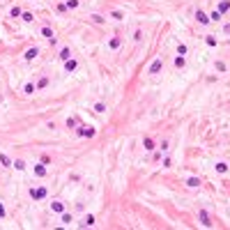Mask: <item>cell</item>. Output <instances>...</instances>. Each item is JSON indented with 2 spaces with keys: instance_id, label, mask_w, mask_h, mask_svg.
<instances>
[{
  "instance_id": "6da1fadb",
  "label": "cell",
  "mask_w": 230,
  "mask_h": 230,
  "mask_svg": "<svg viewBox=\"0 0 230 230\" xmlns=\"http://www.w3.org/2000/svg\"><path fill=\"white\" fill-rule=\"evenodd\" d=\"M94 134H97V129L90 127V124H85V127H78V129H76V136H81V138H92Z\"/></svg>"
},
{
  "instance_id": "7a4b0ae2",
  "label": "cell",
  "mask_w": 230,
  "mask_h": 230,
  "mask_svg": "<svg viewBox=\"0 0 230 230\" xmlns=\"http://www.w3.org/2000/svg\"><path fill=\"white\" fill-rule=\"evenodd\" d=\"M46 193H49V191H46V186L30 189V198H32V200H44V198H46Z\"/></svg>"
},
{
  "instance_id": "3957f363",
  "label": "cell",
  "mask_w": 230,
  "mask_h": 230,
  "mask_svg": "<svg viewBox=\"0 0 230 230\" xmlns=\"http://www.w3.org/2000/svg\"><path fill=\"white\" fill-rule=\"evenodd\" d=\"M161 67H163V60H161V58H157V60L150 64V69H147V74H159V72H161Z\"/></svg>"
},
{
  "instance_id": "277c9868",
  "label": "cell",
  "mask_w": 230,
  "mask_h": 230,
  "mask_svg": "<svg viewBox=\"0 0 230 230\" xmlns=\"http://www.w3.org/2000/svg\"><path fill=\"white\" fill-rule=\"evenodd\" d=\"M196 21H198V23H203V26H207V23H209V16L205 14L203 9H198V12H196Z\"/></svg>"
},
{
  "instance_id": "5b68a950",
  "label": "cell",
  "mask_w": 230,
  "mask_h": 230,
  "mask_svg": "<svg viewBox=\"0 0 230 230\" xmlns=\"http://www.w3.org/2000/svg\"><path fill=\"white\" fill-rule=\"evenodd\" d=\"M46 173H49L46 166H42V163H37V166H35V177H46Z\"/></svg>"
},
{
  "instance_id": "8992f818",
  "label": "cell",
  "mask_w": 230,
  "mask_h": 230,
  "mask_svg": "<svg viewBox=\"0 0 230 230\" xmlns=\"http://www.w3.org/2000/svg\"><path fill=\"white\" fill-rule=\"evenodd\" d=\"M51 209L55 212V214H62V212H64V205L60 203V200H55V203H51Z\"/></svg>"
},
{
  "instance_id": "52a82bcc",
  "label": "cell",
  "mask_w": 230,
  "mask_h": 230,
  "mask_svg": "<svg viewBox=\"0 0 230 230\" xmlns=\"http://www.w3.org/2000/svg\"><path fill=\"white\" fill-rule=\"evenodd\" d=\"M37 55H39V49H28V51H26V55H23V58H26V60H35Z\"/></svg>"
},
{
  "instance_id": "ba28073f",
  "label": "cell",
  "mask_w": 230,
  "mask_h": 230,
  "mask_svg": "<svg viewBox=\"0 0 230 230\" xmlns=\"http://www.w3.org/2000/svg\"><path fill=\"white\" fill-rule=\"evenodd\" d=\"M228 9H230V0H223V2H219V7H216V12H219V14H226Z\"/></svg>"
},
{
  "instance_id": "9c48e42d",
  "label": "cell",
  "mask_w": 230,
  "mask_h": 230,
  "mask_svg": "<svg viewBox=\"0 0 230 230\" xmlns=\"http://www.w3.org/2000/svg\"><path fill=\"white\" fill-rule=\"evenodd\" d=\"M76 67H78V62H76V60H72V58H69V60L64 62V72H74Z\"/></svg>"
},
{
  "instance_id": "30bf717a",
  "label": "cell",
  "mask_w": 230,
  "mask_h": 230,
  "mask_svg": "<svg viewBox=\"0 0 230 230\" xmlns=\"http://www.w3.org/2000/svg\"><path fill=\"white\" fill-rule=\"evenodd\" d=\"M186 186H189V189H198V186H200V180H198V177H189V180H186Z\"/></svg>"
},
{
  "instance_id": "8fae6325",
  "label": "cell",
  "mask_w": 230,
  "mask_h": 230,
  "mask_svg": "<svg viewBox=\"0 0 230 230\" xmlns=\"http://www.w3.org/2000/svg\"><path fill=\"white\" fill-rule=\"evenodd\" d=\"M12 168H16V170H26V161H23V159H16V161H12Z\"/></svg>"
},
{
  "instance_id": "7c38bea8",
  "label": "cell",
  "mask_w": 230,
  "mask_h": 230,
  "mask_svg": "<svg viewBox=\"0 0 230 230\" xmlns=\"http://www.w3.org/2000/svg\"><path fill=\"white\" fill-rule=\"evenodd\" d=\"M58 58H60L62 62H67L69 58H72V51H69V49H62V51H60V55H58Z\"/></svg>"
},
{
  "instance_id": "4fadbf2b",
  "label": "cell",
  "mask_w": 230,
  "mask_h": 230,
  "mask_svg": "<svg viewBox=\"0 0 230 230\" xmlns=\"http://www.w3.org/2000/svg\"><path fill=\"white\" fill-rule=\"evenodd\" d=\"M184 64H186V58H184V55H177V58H175V67H177V69H182Z\"/></svg>"
},
{
  "instance_id": "5bb4252c",
  "label": "cell",
  "mask_w": 230,
  "mask_h": 230,
  "mask_svg": "<svg viewBox=\"0 0 230 230\" xmlns=\"http://www.w3.org/2000/svg\"><path fill=\"white\" fill-rule=\"evenodd\" d=\"M108 49H120V37H113V39H110V42H108Z\"/></svg>"
},
{
  "instance_id": "9a60e30c",
  "label": "cell",
  "mask_w": 230,
  "mask_h": 230,
  "mask_svg": "<svg viewBox=\"0 0 230 230\" xmlns=\"http://www.w3.org/2000/svg\"><path fill=\"white\" fill-rule=\"evenodd\" d=\"M0 163H2V166H7V168H12V159H9L7 154H0Z\"/></svg>"
},
{
  "instance_id": "2e32d148",
  "label": "cell",
  "mask_w": 230,
  "mask_h": 230,
  "mask_svg": "<svg viewBox=\"0 0 230 230\" xmlns=\"http://www.w3.org/2000/svg\"><path fill=\"white\" fill-rule=\"evenodd\" d=\"M83 226H85V228H90V226H94V216H92V214H87L85 219H83Z\"/></svg>"
},
{
  "instance_id": "e0dca14e",
  "label": "cell",
  "mask_w": 230,
  "mask_h": 230,
  "mask_svg": "<svg viewBox=\"0 0 230 230\" xmlns=\"http://www.w3.org/2000/svg\"><path fill=\"white\" fill-rule=\"evenodd\" d=\"M143 145H145V150H154V140H152V138H145Z\"/></svg>"
},
{
  "instance_id": "ac0fdd59",
  "label": "cell",
  "mask_w": 230,
  "mask_h": 230,
  "mask_svg": "<svg viewBox=\"0 0 230 230\" xmlns=\"http://www.w3.org/2000/svg\"><path fill=\"white\" fill-rule=\"evenodd\" d=\"M216 173H228V163H216Z\"/></svg>"
},
{
  "instance_id": "d6986e66",
  "label": "cell",
  "mask_w": 230,
  "mask_h": 230,
  "mask_svg": "<svg viewBox=\"0 0 230 230\" xmlns=\"http://www.w3.org/2000/svg\"><path fill=\"white\" fill-rule=\"evenodd\" d=\"M46 85H49V78L44 76V78H39V83H37V90H44Z\"/></svg>"
},
{
  "instance_id": "ffe728a7",
  "label": "cell",
  "mask_w": 230,
  "mask_h": 230,
  "mask_svg": "<svg viewBox=\"0 0 230 230\" xmlns=\"http://www.w3.org/2000/svg\"><path fill=\"white\" fill-rule=\"evenodd\" d=\"M186 53H189L186 44H180V46H177V55H186Z\"/></svg>"
},
{
  "instance_id": "44dd1931",
  "label": "cell",
  "mask_w": 230,
  "mask_h": 230,
  "mask_svg": "<svg viewBox=\"0 0 230 230\" xmlns=\"http://www.w3.org/2000/svg\"><path fill=\"white\" fill-rule=\"evenodd\" d=\"M67 127L72 129V127H78V117H69L67 120Z\"/></svg>"
},
{
  "instance_id": "7402d4cb",
  "label": "cell",
  "mask_w": 230,
  "mask_h": 230,
  "mask_svg": "<svg viewBox=\"0 0 230 230\" xmlns=\"http://www.w3.org/2000/svg\"><path fill=\"white\" fill-rule=\"evenodd\" d=\"M42 35L49 37V39H53V30H51V28H42Z\"/></svg>"
},
{
  "instance_id": "603a6c76",
  "label": "cell",
  "mask_w": 230,
  "mask_h": 230,
  "mask_svg": "<svg viewBox=\"0 0 230 230\" xmlns=\"http://www.w3.org/2000/svg\"><path fill=\"white\" fill-rule=\"evenodd\" d=\"M94 110H97V113H106V106L99 101V104H94Z\"/></svg>"
},
{
  "instance_id": "cb8c5ba5",
  "label": "cell",
  "mask_w": 230,
  "mask_h": 230,
  "mask_svg": "<svg viewBox=\"0 0 230 230\" xmlns=\"http://www.w3.org/2000/svg\"><path fill=\"white\" fill-rule=\"evenodd\" d=\"M110 19H115V21H122V12H110Z\"/></svg>"
},
{
  "instance_id": "d4e9b609",
  "label": "cell",
  "mask_w": 230,
  "mask_h": 230,
  "mask_svg": "<svg viewBox=\"0 0 230 230\" xmlns=\"http://www.w3.org/2000/svg\"><path fill=\"white\" fill-rule=\"evenodd\" d=\"M200 221H203V223H205V226H209V216H207V214H205V212H200Z\"/></svg>"
},
{
  "instance_id": "484cf974",
  "label": "cell",
  "mask_w": 230,
  "mask_h": 230,
  "mask_svg": "<svg viewBox=\"0 0 230 230\" xmlns=\"http://www.w3.org/2000/svg\"><path fill=\"white\" fill-rule=\"evenodd\" d=\"M67 7L69 9H76V7H78V0H67Z\"/></svg>"
},
{
  "instance_id": "4316f807",
  "label": "cell",
  "mask_w": 230,
  "mask_h": 230,
  "mask_svg": "<svg viewBox=\"0 0 230 230\" xmlns=\"http://www.w3.org/2000/svg\"><path fill=\"white\" fill-rule=\"evenodd\" d=\"M21 16H23V21H26V23H30V21H32V14H30V12H23Z\"/></svg>"
},
{
  "instance_id": "83f0119b",
  "label": "cell",
  "mask_w": 230,
  "mask_h": 230,
  "mask_svg": "<svg viewBox=\"0 0 230 230\" xmlns=\"http://www.w3.org/2000/svg\"><path fill=\"white\" fill-rule=\"evenodd\" d=\"M9 14H12V16H14V19H16V16H21V14H23V12H21V7H14V9H12V12H9Z\"/></svg>"
},
{
  "instance_id": "f1b7e54d",
  "label": "cell",
  "mask_w": 230,
  "mask_h": 230,
  "mask_svg": "<svg viewBox=\"0 0 230 230\" xmlns=\"http://www.w3.org/2000/svg\"><path fill=\"white\" fill-rule=\"evenodd\" d=\"M209 21H221V14H219V12H212V16H209Z\"/></svg>"
},
{
  "instance_id": "f546056e",
  "label": "cell",
  "mask_w": 230,
  "mask_h": 230,
  "mask_svg": "<svg viewBox=\"0 0 230 230\" xmlns=\"http://www.w3.org/2000/svg\"><path fill=\"white\" fill-rule=\"evenodd\" d=\"M214 67H216V72H226V64H223V62H216Z\"/></svg>"
},
{
  "instance_id": "4dcf8cb0",
  "label": "cell",
  "mask_w": 230,
  "mask_h": 230,
  "mask_svg": "<svg viewBox=\"0 0 230 230\" xmlns=\"http://www.w3.org/2000/svg\"><path fill=\"white\" fill-rule=\"evenodd\" d=\"M32 92H35V85L28 83V85H26V94H32Z\"/></svg>"
},
{
  "instance_id": "1f68e13d",
  "label": "cell",
  "mask_w": 230,
  "mask_h": 230,
  "mask_svg": "<svg viewBox=\"0 0 230 230\" xmlns=\"http://www.w3.org/2000/svg\"><path fill=\"white\" fill-rule=\"evenodd\" d=\"M92 21H94V23H99V26H101V23H104V19H101V16H99V14H94V16H92Z\"/></svg>"
},
{
  "instance_id": "d6a6232c",
  "label": "cell",
  "mask_w": 230,
  "mask_h": 230,
  "mask_svg": "<svg viewBox=\"0 0 230 230\" xmlns=\"http://www.w3.org/2000/svg\"><path fill=\"white\" fill-rule=\"evenodd\" d=\"M134 39H136V42H140V39H143V32L136 30V32H134Z\"/></svg>"
},
{
  "instance_id": "836d02e7",
  "label": "cell",
  "mask_w": 230,
  "mask_h": 230,
  "mask_svg": "<svg viewBox=\"0 0 230 230\" xmlns=\"http://www.w3.org/2000/svg\"><path fill=\"white\" fill-rule=\"evenodd\" d=\"M62 223H72V214H62Z\"/></svg>"
},
{
  "instance_id": "e575fe53",
  "label": "cell",
  "mask_w": 230,
  "mask_h": 230,
  "mask_svg": "<svg viewBox=\"0 0 230 230\" xmlns=\"http://www.w3.org/2000/svg\"><path fill=\"white\" fill-rule=\"evenodd\" d=\"M5 214H7V212H5V205L0 203V219H5Z\"/></svg>"
},
{
  "instance_id": "d590c367",
  "label": "cell",
  "mask_w": 230,
  "mask_h": 230,
  "mask_svg": "<svg viewBox=\"0 0 230 230\" xmlns=\"http://www.w3.org/2000/svg\"><path fill=\"white\" fill-rule=\"evenodd\" d=\"M223 32H226V35H230V26H226V28H223Z\"/></svg>"
}]
</instances>
